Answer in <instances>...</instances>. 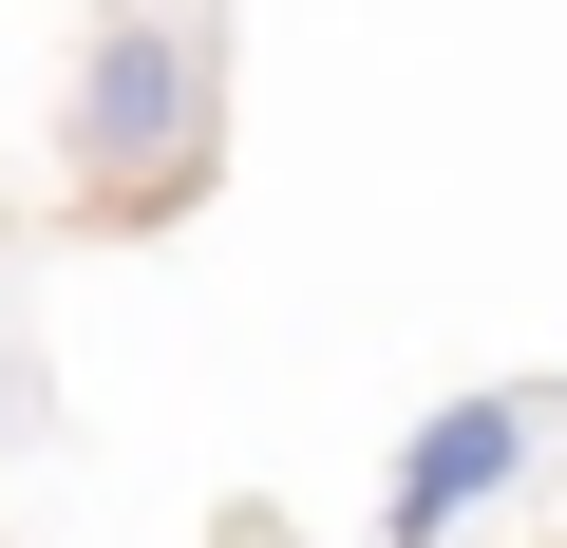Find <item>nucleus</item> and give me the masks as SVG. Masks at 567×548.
Wrapping results in <instances>:
<instances>
[{"label":"nucleus","mask_w":567,"mask_h":548,"mask_svg":"<svg viewBox=\"0 0 567 548\" xmlns=\"http://www.w3.org/2000/svg\"><path fill=\"white\" fill-rule=\"evenodd\" d=\"M58 152H76V208H114V227H152V208L208 189V20L189 0H95Z\"/></svg>","instance_id":"1"},{"label":"nucleus","mask_w":567,"mask_h":548,"mask_svg":"<svg viewBox=\"0 0 567 548\" xmlns=\"http://www.w3.org/2000/svg\"><path fill=\"white\" fill-rule=\"evenodd\" d=\"M529 435H548V379H492V397H435L416 435H398V473H379V548H454L511 473H529Z\"/></svg>","instance_id":"2"},{"label":"nucleus","mask_w":567,"mask_h":548,"mask_svg":"<svg viewBox=\"0 0 567 548\" xmlns=\"http://www.w3.org/2000/svg\"><path fill=\"white\" fill-rule=\"evenodd\" d=\"M0 397H20V379H0Z\"/></svg>","instance_id":"3"}]
</instances>
